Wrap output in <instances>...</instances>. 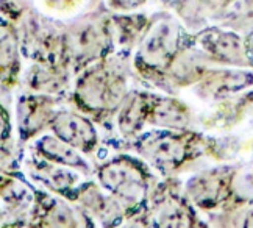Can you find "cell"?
<instances>
[{
  "mask_svg": "<svg viewBox=\"0 0 253 228\" xmlns=\"http://www.w3.org/2000/svg\"><path fill=\"white\" fill-rule=\"evenodd\" d=\"M126 82L119 72L95 71L79 80L75 100L91 114H106L121 108L126 98Z\"/></svg>",
  "mask_w": 253,
  "mask_h": 228,
  "instance_id": "6da1fadb",
  "label": "cell"
},
{
  "mask_svg": "<svg viewBox=\"0 0 253 228\" xmlns=\"http://www.w3.org/2000/svg\"><path fill=\"white\" fill-rule=\"evenodd\" d=\"M100 183L108 192L126 205H136L147 191V175L144 166L131 158H116L99 171Z\"/></svg>",
  "mask_w": 253,
  "mask_h": 228,
  "instance_id": "7a4b0ae2",
  "label": "cell"
},
{
  "mask_svg": "<svg viewBox=\"0 0 253 228\" xmlns=\"http://www.w3.org/2000/svg\"><path fill=\"white\" fill-rule=\"evenodd\" d=\"M175 130H164L147 135L138 142L139 153L160 171L170 172L188 161L192 153V141L188 135L173 133Z\"/></svg>",
  "mask_w": 253,
  "mask_h": 228,
  "instance_id": "3957f363",
  "label": "cell"
},
{
  "mask_svg": "<svg viewBox=\"0 0 253 228\" xmlns=\"http://www.w3.org/2000/svg\"><path fill=\"white\" fill-rule=\"evenodd\" d=\"M50 127L56 137L79 152L89 153L97 145V132L92 122L77 113L61 111L55 114Z\"/></svg>",
  "mask_w": 253,
  "mask_h": 228,
  "instance_id": "277c9868",
  "label": "cell"
},
{
  "mask_svg": "<svg viewBox=\"0 0 253 228\" xmlns=\"http://www.w3.org/2000/svg\"><path fill=\"white\" fill-rule=\"evenodd\" d=\"M233 177L223 171H208L191 178L188 194L191 200L203 208L217 205L223 197L231 192Z\"/></svg>",
  "mask_w": 253,
  "mask_h": 228,
  "instance_id": "5b68a950",
  "label": "cell"
},
{
  "mask_svg": "<svg viewBox=\"0 0 253 228\" xmlns=\"http://www.w3.org/2000/svg\"><path fill=\"white\" fill-rule=\"evenodd\" d=\"M52 105L53 100H50L47 95H28L22 98L21 111H19V127L27 137L33 136L47 124H52L55 117V114L52 113Z\"/></svg>",
  "mask_w": 253,
  "mask_h": 228,
  "instance_id": "8992f818",
  "label": "cell"
},
{
  "mask_svg": "<svg viewBox=\"0 0 253 228\" xmlns=\"http://www.w3.org/2000/svg\"><path fill=\"white\" fill-rule=\"evenodd\" d=\"M150 97L142 92L128 94L118 111L119 132L125 136H133L142 130L145 121L150 114Z\"/></svg>",
  "mask_w": 253,
  "mask_h": 228,
  "instance_id": "52a82bcc",
  "label": "cell"
},
{
  "mask_svg": "<svg viewBox=\"0 0 253 228\" xmlns=\"http://www.w3.org/2000/svg\"><path fill=\"white\" fill-rule=\"evenodd\" d=\"M149 121L163 128L169 130H184L191 122L189 110L181 102L173 100V98H153L150 106Z\"/></svg>",
  "mask_w": 253,
  "mask_h": 228,
  "instance_id": "ba28073f",
  "label": "cell"
},
{
  "mask_svg": "<svg viewBox=\"0 0 253 228\" xmlns=\"http://www.w3.org/2000/svg\"><path fill=\"white\" fill-rule=\"evenodd\" d=\"M36 148L40 150L41 156L45 158L48 163L53 164H61L64 167H74V169H82L83 172H87L86 161L80 156L79 150L74 148L72 145L66 144L60 137H52V136H44L42 139L38 141Z\"/></svg>",
  "mask_w": 253,
  "mask_h": 228,
  "instance_id": "9c48e42d",
  "label": "cell"
},
{
  "mask_svg": "<svg viewBox=\"0 0 253 228\" xmlns=\"http://www.w3.org/2000/svg\"><path fill=\"white\" fill-rule=\"evenodd\" d=\"M155 228H191L192 216L189 208L181 203L177 197H166L155 210Z\"/></svg>",
  "mask_w": 253,
  "mask_h": 228,
  "instance_id": "30bf717a",
  "label": "cell"
},
{
  "mask_svg": "<svg viewBox=\"0 0 253 228\" xmlns=\"http://www.w3.org/2000/svg\"><path fill=\"white\" fill-rule=\"evenodd\" d=\"M45 224L50 228H84L86 219L80 211H75L67 203L52 202L45 210Z\"/></svg>",
  "mask_w": 253,
  "mask_h": 228,
  "instance_id": "8fae6325",
  "label": "cell"
},
{
  "mask_svg": "<svg viewBox=\"0 0 253 228\" xmlns=\"http://www.w3.org/2000/svg\"><path fill=\"white\" fill-rule=\"evenodd\" d=\"M121 228H147V227H145V224L142 221H130L125 225H122Z\"/></svg>",
  "mask_w": 253,
  "mask_h": 228,
  "instance_id": "7c38bea8",
  "label": "cell"
},
{
  "mask_svg": "<svg viewBox=\"0 0 253 228\" xmlns=\"http://www.w3.org/2000/svg\"><path fill=\"white\" fill-rule=\"evenodd\" d=\"M246 228H253V211L249 214L247 221H246Z\"/></svg>",
  "mask_w": 253,
  "mask_h": 228,
  "instance_id": "4fadbf2b",
  "label": "cell"
},
{
  "mask_svg": "<svg viewBox=\"0 0 253 228\" xmlns=\"http://www.w3.org/2000/svg\"><path fill=\"white\" fill-rule=\"evenodd\" d=\"M247 183H249L250 191L253 192V167H252V172H250V175L247 177Z\"/></svg>",
  "mask_w": 253,
  "mask_h": 228,
  "instance_id": "5bb4252c",
  "label": "cell"
},
{
  "mask_svg": "<svg viewBox=\"0 0 253 228\" xmlns=\"http://www.w3.org/2000/svg\"><path fill=\"white\" fill-rule=\"evenodd\" d=\"M13 228H33V227H27V225H14Z\"/></svg>",
  "mask_w": 253,
  "mask_h": 228,
  "instance_id": "9a60e30c",
  "label": "cell"
}]
</instances>
